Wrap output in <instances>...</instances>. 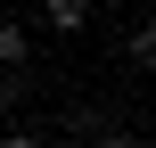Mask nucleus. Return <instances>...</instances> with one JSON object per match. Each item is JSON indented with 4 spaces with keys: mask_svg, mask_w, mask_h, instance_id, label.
<instances>
[{
    "mask_svg": "<svg viewBox=\"0 0 156 148\" xmlns=\"http://www.w3.org/2000/svg\"><path fill=\"white\" fill-rule=\"evenodd\" d=\"M25 58H33V33L16 16H0V74H25Z\"/></svg>",
    "mask_w": 156,
    "mask_h": 148,
    "instance_id": "1",
    "label": "nucleus"
},
{
    "mask_svg": "<svg viewBox=\"0 0 156 148\" xmlns=\"http://www.w3.org/2000/svg\"><path fill=\"white\" fill-rule=\"evenodd\" d=\"M99 148H148V140H140V132H115V140H99Z\"/></svg>",
    "mask_w": 156,
    "mask_h": 148,
    "instance_id": "4",
    "label": "nucleus"
},
{
    "mask_svg": "<svg viewBox=\"0 0 156 148\" xmlns=\"http://www.w3.org/2000/svg\"><path fill=\"white\" fill-rule=\"evenodd\" d=\"M0 148H49V140H25V132H16V140H0Z\"/></svg>",
    "mask_w": 156,
    "mask_h": 148,
    "instance_id": "5",
    "label": "nucleus"
},
{
    "mask_svg": "<svg viewBox=\"0 0 156 148\" xmlns=\"http://www.w3.org/2000/svg\"><path fill=\"white\" fill-rule=\"evenodd\" d=\"M25 99V74H0V107H16Z\"/></svg>",
    "mask_w": 156,
    "mask_h": 148,
    "instance_id": "3",
    "label": "nucleus"
},
{
    "mask_svg": "<svg viewBox=\"0 0 156 148\" xmlns=\"http://www.w3.org/2000/svg\"><path fill=\"white\" fill-rule=\"evenodd\" d=\"M49 25H58V33H74V25H90V0H49Z\"/></svg>",
    "mask_w": 156,
    "mask_h": 148,
    "instance_id": "2",
    "label": "nucleus"
}]
</instances>
